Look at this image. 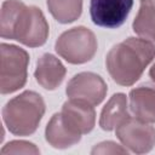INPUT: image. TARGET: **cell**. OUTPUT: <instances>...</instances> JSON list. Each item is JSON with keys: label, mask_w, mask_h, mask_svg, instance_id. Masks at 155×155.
Masks as SVG:
<instances>
[{"label": "cell", "mask_w": 155, "mask_h": 155, "mask_svg": "<svg viewBox=\"0 0 155 155\" xmlns=\"http://www.w3.org/2000/svg\"><path fill=\"white\" fill-rule=\"evenodd\" d=\"M130 115L127 109V97L124 93H115L102 109L99 126L104 131L115 130Z\"/></svg>", "instance_id": "obj_12"}, {"label": "cell", "mask_w": 155, "mask_h": 155, "mask_svg": "<svg viewBox=\"0 0 155 155\" xmlns=\"http://www.w3.org/2000/svg\"><path fill=\"white\" fill-rule=\"evenodd\" d=\"M133 6V0H91L90 16L92 22L103 28L121 27Z\"/></svg>", "instance_id": "obj_8"}, {"label": "cell", "mask_w": 155, "mask_h": 155, "mask_svg": "<svg viewBox=\"0 0 155 155\" xmlns=\"http://www.w3.org/2000/svg\"><path fill=\"white\" fill-rule=\"evenodd\" d=\"M149 75H150V78L155 81V63H154L153 67L150 68V70H149Z\"/></svg>", "instance_id": "obj_18"}, {"label": "cell", "mask_w": 155, "mask_h": 155, "mask_svg": "<svg viewBox=\"0 0 155 155\" xmlns=\"http://www.w3.org/2000/svg\"><path fill=\"white\" fill-rule=\"evenodd\" d=\"M97 47L94 33L86 27H74L65 30L54 44L56 52L71 64H82L91 61Z\"/></svg>", "instance_id": "obj_4"}, {"label": "cell", "mask_w": 155, "mask_h": 155, "mask_svg": "<svg viewBox=\"0 0 155 155\" xmlns=\"http://www.w3.org/2000/svg\"><path fill=\"white\" fill-rule=\"evenodd\" d=\"M130 110L140 121L155 122V82H144L130 91Z\"/></svg>", "instance_id": "obj_10"}, {"label": "cell", "mask_w": 155, "mask_h": 155, "mask_svg": "<svg viewBox=\"0 0 155 155\" xmlns=\"http://www.w3.org/2000/svg\"><path fill=\"white\" fill-rule=\"evenodd\" d=\"M45 138L50 145L57 149H65L80 142L81 138L74 136L62 122L59 113H56L48 121L45 130Z\"/></svg>", "instance_id": "obj_14"}, {"label": "cell", "mask_w": 155, "mask_h": 155, "mask_svg": "<svg viewBox=\"0 0 155 155\" xmlns=\"http://www.w3.org/2000/svg\"><path fill=\"white\" fill-rule=\"evenodd\" d=\"M29 64L28 52L16 45L2 42L0 45V92L12 93L27 82Z\"/></svg>", "instance_id": "obj_5"}, {"label": "cell", "mask_w": 155, "mask_h": 155, "mask_svg": "<svg viewBox=\"0 0 155 155\" xmlns=\"http://www.w3.org/2000/svg\"><path fill=\"white\" fill-rule=\"evenodd\" d=\"M0 35L29 47L42 46L48 38V23L36 6L21 0H5L1 6Z\"/></svg>", "instance_id": "obj_1"}, {"label": "cell", "mask_w": 155, "mask_h": 155, "mask_svg": "<svg viewBox=\"0 0 155 155\" xmlns=\"http://www.w3.org/2000/svg\"><path fill=\"white\" fill-rule=\"evenodd\" d=\"M64 126L76 137L91 132L96 122V111L93 105L85 101L69 98L59 111Z\"/></svg>", "instance_id": "obj_9"}, {"label": "cell", "mask_w": 155, "mask_h": 155, "mask_svg": "<svg viewBox=\"0 0 155 155\" xmlns=\"http://www.w3.org/2000/svg\"><path fill=\"white\" fill-rule=\"evenodd\" d=\"M45 114V102L34 91H24L10 99L2 108V120L15 136L33 134Z\"/></svg>", "instance_id": "obj_3"}, {"label": "cell", "mask_w": 155, "mask_h": 155, "mask_svg": "<svg viewBox=\"0 0 155 155\" xmlns=\"http://www.w3.org/2000/svg\"><path fill=\"white\" fill-rule=\"evenodd\" d=\"M155 57V44L140 38H127L114 45L105 57L111 79L121 86L133 85Z\"/></svg>", "instance_id": "obj_2"}, {"label": "cell", "mask_w": 155, "mask_h": 155, "mask_svg": "<svg viewBox=\"0 0 155 155\" xmlns=\"http://www.w3.org/2000/svg\"><path fill=\"white\" fill-rule=\"evenodd\" d=\"M132 29L142 39L155 41V0H140Z\"/></svg>", "instance_id": "obj_13"}, {"label": "cell", "mask_w": 155, "mask_h": 155, "mask_svg": "<svg viewBox=\"0 0 155 155\" xmlns=\"http://www.w3.org/2000/svg\"><path fill=\"white\" fill-rule=\"evenodd\" d=\"M65 67L51 53H44L36 62L34 76L36 82L45 90L53 91L61 86L65 78Z\"/></svg>", "instance_id": "obj_11"}, {"label": "cell", "mask_w": 155, "mask_h": 155, "mask_svg": "<svg viewBox=\"0 0 155 155\" xmlns=\"http://www.w3.org/2000/svg\"><path fill=\"white\" fill-rule=\"evenodd\" d=\"M46 4L52 17L62 24L76 21L82 12V0H47Z\"/></svg>", "instance_id": "obj_15"}, {"label": "cell", "mask_w": 155, "mask_h": 155, "mask_svg": "<svg viewBox=\"0 0 155 155\" xmlns=\"http://www.w3.org/2000/svg\"><path fill=\"white\" fill-rule=\"evenodd\" d=\"M91 154H127V149L115 142L107 140L96 144L91 150Z\"/></svg>", "instance_id": "obj_17"}, {"label": "cell", "mask_w": 155, "mask_h": 155, "mask_svg": "<svg viewBox=\"0 0 155 155\" xmlns=\"http://www.w3.org/2000/svg\"><path fill=\"white\" fill-rule=\"evenodd\" d=\"M107 91V84L102 76L92 71H82L74 75L65 88L69 98L85 101L93 107L104 99Z\"/></svg>", "instance_id": "obj_7"}, {"label": "cell", "mask_w": 155, "mask_h": 155, "mask_svg": "<svg viewBox=\"0 0 155 155\" xmlns=\"http://www.w3.org/2000/svg\"><path fill=\"white\" fill-rule=\"evenodd\" d=\"M115 133L121 144L136 154L149 153L155 145V127L134 116L121 122Z\"/></svg>", "instance_id": "obj_6"}, {"label": "cell", "mask_w": 155, "mask_h": 155, "mask_svg": "<svg viewBox=\"0 0 155 155\" xmlns=\"http://www.w3.org/2000/svg\"><path fill=\"white\" fill-rule=\"evenodd\" d=\"M40 150L35 147V144L25 140H12L2 147L0 154H39Z\"/></svg>", "instance_id": "obj_16"}]
</instances>
